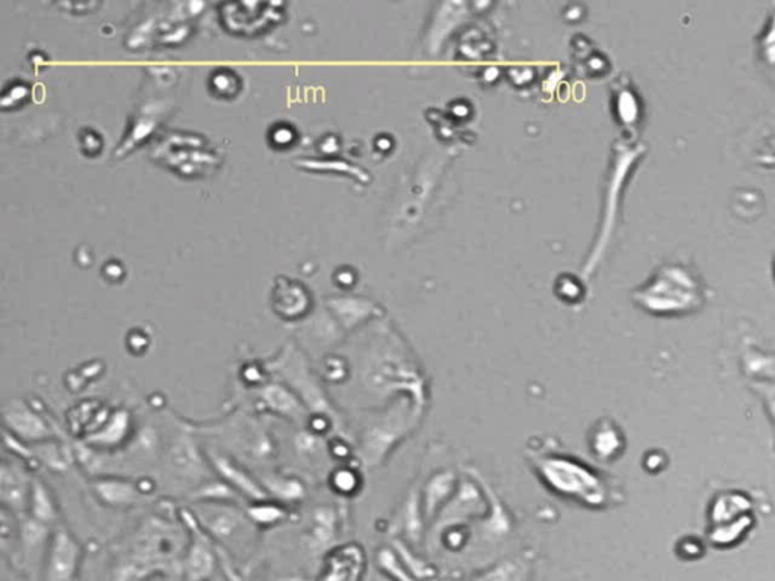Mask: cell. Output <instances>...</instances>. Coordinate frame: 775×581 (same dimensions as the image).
<instances>
[{
    "instance_id": "277c9868",
    "label": "cell",
    "mask_w": 775,
    "mask_h": 581,
    "mask_svg": "<svg viewBox=\"0 0 775 581\" xmlns=\"http://www.w3.org/2000/svg\"><path fill=\"white\" fill-rule=\"evenodd\" d=\"M32 491V480L22 466L4 462L0 468V500L5 511L14 515L24 516L28 513L29 500Z\"/></svg>"
},
{
    "instance_id": "5bb4252c",
    "label": "cell",
    "mask_w": 775,
    "mask_h": 581,
    "mask_svg": "<svg viewBox=\"0 0 775 581\" xmlns=\"http://www.w3.org/2000/svg\"><path fill=\"white\" fill-rule=\"evenodd\" d=\"M236 491L223 482H209L207 484H202L200 488L193 493L194 500L198 502L208 503H227L235 500Z\"/></svg>"
},
{
    "instance_id": "5b68a950",
    "label": "cell",
    "mask_w": 775,
    "mask_h": 581,
    "mask_svg": "<svg viewBox=\"0 0 775 581\" xmlns=\"http://www.w3.org/2000/svg\"><path fill=\"white\" fill-rule=\"evenodd\" d=\"M216 554L212 551L208 536L194 530L193 542L185 554L182 569L189 581H208L216 571Z\"/></svg>"
},
{
    "instance_id": "7c38bea8",
    "label": "cell",
    "mask_w": 775,
    "mask_h": 581,
    "mask_svg": "<svg viewBox=\"0 0 775 581\" xmlns=\"http://www.w3.org/2000/svg\"><path fill=\"white\" fill-rule=\"evenodd\" d=\"M170 460H171L174 471L179 475H184V477H196L202 469V459H200L196 447H193L189 441H184V439L174 444Z\"/></svg>"
},
{
    "instance_id": "8fae6325",
    "label": "cell",
    "mask_w": 775,
    "mask_h": 581,
    "mask_svg": "<svg viewBox=\"0 0 775 581\" xmlns=\"http://www.w3.org/2000/svg\"><path fill=\"white\" fill-rule=\"evenodd\" d=\"M26 515L32 516L33 520L48 525H52L58 520L57 506H55V502L51 495V491L42 480H37V478L32 480V491H31V500H29V509Z\"/></svg>"
},
{
    "instance_id": "52a82bcc",
    "label": "cell",
    "mask_w": 775,
    "mask_h": 581,
    "mask_svg": "<svg viewBox=\"0 0 775 581\" xmlns=\"http://www.w3.org/2000/svg\"><path fill=\"white\" fill-rule=\"evenodd\" d=\"M93 488L105 504L117 509L132 506L140 498V493L134 486V483L120 478H100L96 480Z\"/></svg>"
},
{
    "instance_id": "4fadbf2b",
    "label": "cell",
    "mask_w": 775,
    "mask_h": 581,
    "mask_svg": "<svg viewBox=\"0 0 775 581\" xmlns=\"http://www.w3.org/2000/svg\"><path fill=\"white\" fill-rule=\"evenodd\" d=\"M261 484H263V491L267 493V495H272V498L281 500V502H296V500H300L301 495H303V486L296 478L272 474V475L263 477Z\"/></svg>"
},
{
    "instance_id": "8992f818",
    "label": "cell",
    "mask_w": 775,
    "mask_h": 581,
    "mask_svg": "<svg viewBox=\"0 0 775 581\" xmlns=\"http://www.w3.org/2000/svg\"><path fill=\"white\" fill-rule=\"evenodd\" d=\"M211 462L223 482L227 483L234 491L244 493L245 497L254 502L267 500V493L263 491V484L250 477L249 473H245L240 465L234 464L229 457L221 455H211Z\"/></svg>"
},
{
    "instance_id": "9c48e42d",
    "label": "cell",
    "mask_w": 775,
    "mask_h": 581,
    "mask_svg": "<svg viewBox=\"0 0 775 581\" xmlns=\"http://www.w3.org/2000/svg\"><path fill=\"white\" fill-rule=\"evenodd\" d=\"M261 403L265 406V409L278 413L281 417L296 420L300 415V403L297 401L291 391L285 388V384H267L261 392Z\"/></svg>"
},
{
    "instance_id": "6da1fadb",
    "label": "cell",
    "mask_w": 775,
    "mask_h": 581,
    "mask_svg": "<svg viewBox=\"0 0 775 581\" xmlns=\"http://www.w3.org/2000/svg\"><path fill=\"white\" fill-rule=\"evenodd\" d=\"M176 530L161 520H149L136 531L132 549L120 558L115 567V581H143L169 571L178 562Z\"/></svg>"
},
{
    "instance_id": "9a60e30c",
    "label": "cell",
    "mask_w": 775,
    "mask_h": 581,
    "mask_svg": "<svg viewBox=\"0 0 775 581\" xmlns=\"http://www.w3.org/2000/svg\"><path fill=\"white\" fill-rule=\"evenodd\" d=\"M250 520L259 525H274L285 520V509L267 503V500L263 502H254V506L247 511Z\"/></svg>"
},
{
    "instance_id": "7a4b0ae2",
    "label": "cell",
    "mask_w": 775,
    "mask_h": 581,
    "mask_svg": "<svg viewBox=\"0 0 775 581\" xmlns=\"http://www.w3.org/2000/svg\"><path fill=\"white\" fill-rule=\"evenodd\" d=\"M82 549L70 531L58 525L46 549L44 581H75Z\"/></svg>"
},
{
    "instance_id": "30bf717a",
    "label": "cell",
    "mask_w": 775,
    "mask_h": 581,
    "mask_svg": "<svg viewBox=\"0 0 775 581\" xmlns=\"http://www.w3.org/2000/svg\"><path fill=\"white\" fill-rule=\"evenodd\" d=\"M217 509L208 511L207 515L200 516V522H203V527L209 531V535H214L218 540H226L235 531L236 527L240 525V513L234 507L223 506L225 503H216Z\"/></svg>"
},
{
    "instance_id": "ba28073f",
    "label": "cell",
    "mask_w": 775,
    "mask_h": 581,
    "mask_svg": "<svg viewBox=\"0 0 775 581\" xmlns=\"http://www.w3.org/2000/svg\"><path fill=\"white\" fill-rule=\"evenodd\" d=\"M131 430V415L126 410L111 413L102 426L89 435V442L95 446L114 447L126 438Z\"/></svg>"
},
{
    "instance_id": "3957f363",
    "label": "cell",
    "mask_w": 775,
    "mask_h": 581,
    "mask_svg": "<svg viewBox=\"0 0 775 581\" xmlns=\"http://www.w3.org/2000/svg\"><path fill=\"white\" fill-rule=\"evenodd\" d=\"M2 417L11 435L22 442L48 441L52 436L51 427L31 406L22 400H11L4 406Z\"/></svg>"
}]
</instances>
